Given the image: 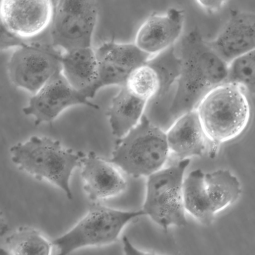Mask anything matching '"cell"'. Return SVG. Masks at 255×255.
<instances>
[{"label":"cell","mask_w":255,"mask_h":255,"mask_svg":"<svg viewBox=\"0 0 255 255\" xmlns=\"http://www.w3.org/2000/svg\"><path fill=\"white\" fill-rule=\"evenodd\" d=\"M181 69L168 114L174 122L196 110L214 88L228 81L229 63L210 45L197 28L182 39Z\"/></svg>","instance_id":"obj_1"},{"label":"cell","mask_w":255,"mask_h":255,"mask_svg":"<svg viewBox=\"0 0 255 255\" xmlns=\"http://www.w3.org/2000/svg\"><path fill=\"white\" fill-rule=\"evenodd\" d=\"M250 96L240 86L226 82L211 90L196 110L211 144L210 156L221 144L239 136L251 117Z\"/></svg>","instance_id":"obj_2"},{"label":"cell","mask_w":255,"mask_h":255,"mask_svg":"<svg viewBox=\"0 0 255 255\" xmlns=\"http://www.w3.org/2000/svg\"><path fill=\"white\" fill-rule=\"evenodd\" d=\"M11 160L19 168L39 180L45 179L60 188L69 199L73 197L70 179L82 165L85 154L63 148L59 141L32 136L10 148Z\"/></svg>","instance_id":"obj_3"},{"label":"cell","mask_w":255,"mask_h":255,"mask_svg":"<svg viewBox=\"0 0 255 255\" xmlns=\"http://www.w3.org/2000/svg\"><path fill=\"white\" fill-rule=\"evenodd\" d=\"M143 216L142 209L123 210L95 202L71 228L52 241L55 255L112 244L129 223Z\"/></svg>","instance_id":"obj_4"},{"label":"cell","mask_w":255,"mask_h":255,"mask_svg":"<svg viewBox=\"0 0 255 255\" xmlns=\"http://www.w3.org/2000/svg\"><path fill=\"white\" fill-rule=\"evenodd\" d=\"M170 155L166 132L143 115L120 139L109 160L134 178L148 177L162 168Z\"/></svg>","instance_id":"obj_5"},{"label":"cell","mask_w":255,"mask_h":255,"mask_svg":"<svg viewBox=\"0 0 255 255\" xmlns=\"http://www.w3.org/2000/svg\"><path fill=\"white\" fill-rule=\"evenodd\" d=\"M190 159L178 161L147 177L142 210L164 231L187 224L182 185Z\"/></svg>","instance_id":"obj_6"},{"label":"cell","mask_w":255,"mask_h":255,"mask_svg":"<svg viewBox=\"0 0 255 255\" xmlns=\"http://www.w3.org/2000/svg\"><path fill=\"white\" fill-rule=\"evenodd\" d=\"M98 10L96 0L55 1L50 31L53 46L64 52L92 47Z\"/></svg>","instance_id":"obj_7"},{"label":"cell","mask_w":255,"mask_h":255,"mask_svg":"<svg viewBox=\"0 0 255 255\" xmlns=\"http://www.w3.org/2000/svg\"><path fill=\"white\" fill-rule=\"evenodd\" d=\"M62 54L49 46L24 43L8 62V77L15 86L33 95L61 71Z\"/></svg>","instance_id":"obj_8"},{"label":"cell","mask_w":255,"mask_h":255,"mask_svg":"<svg viewBox=\"0 0 255 255\" xmlns=\"http://www.w3.org/2000/svg\"><path fill=\"white\" fill-rule=\"evenodd\" d=\"M89 100L82 92L73 88L60 71L33 95L23 112L33 117L34 124L37 126L53 121L72 106L81 105L98 109V106Z\"/></svg>","instance_id":"obj_9"},{"label":"cell","mask_w":255,"mask_h":255,"mask_svg":"<svg viewBox=\"0 0 255 255\" xmlns=\"http://www.w3.org/2000/svg\"><path fill=\"white\" fill-rule=\"evenodd\" d=\"M53 12L49 0H1V26L21 39L32 37L51 24Z\"/></svg>","instance_id":"obj_10"},{"label":"cell","mask_w":255,"mask_h":255,"mask_svg":"<svg viewBox=\"0 0 255 255\" xmlns=\"http://www.w3.org/2000/svg\"><path fill=\"white\" fill-rule=\"evenodd\" d=\"M184 19V11L179 8H170L162 14L153 13L139 27L134 42L152 56L161 53L174 45L182 32Z\"/></svg>","instance_id":"obj_11"},{"label":"cell","mask_w":255,"mask_h":255,"mask_svg":"<svg viewBox=\"0 0 255 255\" xmlns=\"http://www.w3.org/2000/svg\"><path fill=\"white\" fill-rule=\"evenodd\" d=\"M210 45L228 63L255 50V12L234 10Z\"/></svg>","instance_id":"obj_12"},{"label":"cell","mask_w":255,"mask_h":255,"mask_svg":"<svg viewBox=\"0 0 255 255\" xmlns=\"http://www.w3.org/2000/svg\"><path fill=\"white\" fill-rule=\"evenodd\" d=\"M82 166L84 189L90 200L96 202L114 197L127 189L123 173L109 160L94 152L85 155Z\"/></svg>","instance_id":"obj_13"},{"label":"cell","mask_w":255,"mask_h":255,"mask_svg":"<svg viewBox=\"0 0 255 255\" xmlns=\"http://www.w3.org/2000/svg\"><path fill=\"white\" fill-rule=\"evenodd\" d=\"M170 154L178 161L211 152V144L196 110L173 122L166 132Z\"/></svg>","instance_id":"obj_14"},{"label":"cell","mask_w":255,"mask_h":255,"mask_svg":"<svg viewBox=\"0 0 255 255\" xmlns=\"http://www.w3.org/2000/svg\"><path fill=\"white\" fill-rule=\"evenodd\" d=\"M98 71V62L92 47L76 49L62 54V75L73 88L89 99L93 98L91 91L97 79Z\"/></svg>","instance_id":"obj_15"},{"label":"cell","mask_w":255,"mask_h":255,"mask_svg":"<svg viewBox=\"0 0 255 255\" xmlns=\"http://www.w3.org/2000/svg\"><path fill=\"white\" fill-rule=\"evenodd\" d=\"M148 102L126 86L121 87L107 112L113 134L120 139L133 128L144 115Z\"/></svg>","instance_id":"obj_16"},{"label":"cell","mask_w":255,"mask_h":255,"mask_svg":"<svg viewBox=\"0 0 255 255\" xmlns=\"http://www.w3.org/2000/svg\"><path fill=\"white\" fill-rule=\"evenodd\" d=\"M205 175L200 169L191 171L183 180L182 193L186 212L200 223L208 226L213 222L215 214L209 200Z\"/></svg>","instance_id":"obj_17"},{"label":"cell","mask_w":255,"mask_h":255,"mask_svg":"<svg viewBox=\"0 0 255 255\" xmlns=\"http://www.w3.org/2000/svg\"><path fill=\"white\" fill-rule=\"evenodd\" d=\"M205 181L210 203L215 215L234 203L241 195V183L229 170L220 169L206 173Z\"/></svg>","instance_id":"obj_18"},{"label":"cell","mask_w":255,"mask_h":255,"mask_svg":"<svg viewBox=\"0 0 255 255\" xmlns=\"http://www.w3.org/2000/svg\"><path fill=\"white\" fill-rule=\"evenodd\" d=\"M1 248V255H52V241L36 229L20 227L9 234Z\"/></svg>","instance_id":"obj_19"},{"label":"cell","mask_w":255,"mask_h":255,"mask_svg":"<svg viewBox=\"0 0 255 255\" xmlns=\"http://www.w3.org/2000/svg\"><path fill=\"white\" fill-rule=\"evenodd\" d=\"M156 71L159 82L155 96L148 102L157 104L172 100L181 69V61L174 45L152 56L147 62Z\"/></svg>","instance_id":"obj_20"},{"label":"cell","mask_w":255,"mask_h":255,"mask_svg":"<svg viewBox=\"0 0 255 255\" xmlns=\"http://www.w3.org/2000/svg\"><path fill=\"white\" fill-rule=\"evenodd\" d=\"M97 60L131 72L145 64L152 56L141 50L135 43H121L112 39L95 50Z\"/></svg>","instance_id":"obj_21"},{"label":"cell","mask_w":255,"mask_h":255,"mask_svg":"<svg viewBox=\"0 0 255 255\" xmlns=\"http://www.w3.org/2000/svg\"><path fill=\"white\" fill-rule=\"evenodd\" d=\"M227 82L240 86L250 97H255V50L229 63Z\"/></svg>","instance_id":"obj_22"},{"label":"cell","mask_w":255,"mask_h":255,"mask_svg":"<svg viewBox=\"0 0 255 255\" xmlns=\"http://www.w3.org/2000/svg\"><path fill=\"white\" fill-rule=\"evenodd\" d=\"M159 86L156 71L147 62L130 73L125 85L132 94L148 102L155 96Z\"/></svg>","instance_id":"obj_23"},{"label":"cell","mask_w":255,"mask_h":255,"mask_svg":"<svg viewBox=\"0 0 255 255\" xmlns=\"http://www.w3.org/2000/svg\"><path fill=\"white\" fill-rule=\"evenodd\" d=\"M196 2L206 12L210 14L216 13L220 11L228 3V0H199Z\"/></svg>","instance_id":"obj_24"},{"label":"cell","mask_w":255,"mask_h":255,"mask_svg":"<svg viewBox=\"0 0 255 255\" xmlns=\"http://www.w3.org/2000/svg\"><path fill=\"white\" fill-rule=\"evenodd\" d=\"M22 39L1 26L0 48L4 50L9 47L16 46L18 47L24 44Z\"/></svg>","instance_id":"obj_25"},{"label":"cell","mask_w":255,"mask_h":255,"mask_svg":"<svg viewBox=\"0 0 255 255\" xmlns=\"http://www.w3.org/2000/svg\"><path fill=\"white\" fill-rule=\"evenodd\" d=\"M122 250L124 255H161L138 249L126 236H123L122 238Z\"/></svg>","instance_id":"obj_26"}]
</instances>
